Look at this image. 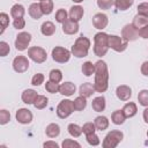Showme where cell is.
<instances>
[{
	"instance_id": "4",
	"label": "cell",
	"mask_w": 148,
	"mask_h": 148,
	"mask_svg": "<svg viewBox=\"0 0 148 148\" xmlns=\"http://www.w3.org/2000/svg\"><path fill=\"white\" fill-rule=\"evenodd\" d=\"M123 138H124L123 132L116 131V130L114 131H111V132H109L105 135V138H104V140L102 142V146L104 148H114L123 140Z\"/></svg>"
},
{
	"instance_id": "44",
	"label": "cell",
	"mask_w": 148,
	"mask_h": 148,
	"mask_svg": "<svg viewBox=\"0 0 148 148\" xmlns=\"http://www.w3.org/2000/svg\"><path fill=\"white\" fill-rule=\"evenodd\" d=\"M44 75L42 74V73H37V74H35L34 76H32V79H31V84L32 86H40L43 82H44Z\"/></svg>"
},
{
	"instance_id": "3",
	"label": "cell",
	"mask_w": 148,
	"mask_h": 148,
	"mask_svg": "<svg viewBox=\"0 0 148 148\" xmlns=\"http://www.w3.org/2000/svg\"><path fill=\"white\" fill-rule=\"evenodd\" d=\"M89 47H90V39L81 36V37L76 38V40L74 42V44L71 49V52L73 56H75L77 58H83V57L88 56Z\"/></svg>"
},
{
	"instance_id": "15",
	"label": "cell",
	"mask_w": 148,
	"mask_h": 148,
	"mask_svg": "<svg viewBox=\"0 0 148 148\" xmlns=\"http://www.w3.org/2000/svg\"><path fill=\"white\" fill-rule=\"evenodd\" d=\"M116 95L120 101H128L131 98V96H132V89L128 86L121 84V86L117 87Z\"/></svg>"
},
{
	"instance_id": "47",
	"label": "cell",
	"mask_w": 148,
	"mask_h": 148,
	"mask_svg": "<svg viewBox=\"0 0 148 148\" xmlns=\"http://www.w3.org/2000/svg\"><path fill=\"white\" fill-rule=\"evenodd\" d=\"M138 14L148 17V2H142L138 6Z\"/></svg>"
},
{
	"instance_id": "34",
	"label": "cell",
	"mask_w": 148,
	"mask_h": 148,
	"mask_svg": "<svg viewBox=\"0 0 148 148\" xmlns=\"http://www.w3.org/2000/svg\"><path fill=\"white\" fill-rule=\"evenodd\" d=\"M47 103H49L47 97H45L44 95H38L36 101H35V103H34V106L36 109H38V110H42L47 105Z\"/></svg>"
},
{
	"instance_id": "21",
	"label": "cell",
	"mask_w": 148,
	"mask_h": 148,
	"mask_svg": "<svg viewBox=\"0 0 148 148\" xmlns=\"http://www.w3.org/2000/svg\"><path fill=\"white\" fill-rule=\"evenodd\" d=\"M123 112L125 113L126 118H132L138 112V108H136V104L133 103V102H130V103H126L123 108Z\"/></svg>"
},
{
	"instance_id": "14",
	"label": "cell",
	"mask_w": 148,
	"mask_h": 148,
	"mask_svg": "<svg viewBox=\"0 0 148 148\" xmlns=\"http://www.w3.org/2000/svg\"><path fill=\"white\" fill-rule=\"evenodd\" d=\"M62 31L66 35H74L79 31V23L76 21H73L72 18H67L62 23Z\"/></svg>"
},
{
	"instance_id": "32",
	"label": "cell",
	"mask_w": 148,
	"mask_h": 148,
	"mask_svg": "<svg viewBox=\"0 0 148 148\" xmlns=\"http://www.w3.org/2000/svg\"><path fill=\"white\" fill-rule=\"evenodd\" d=\"M134 0H114V6L119 10H127L132 5Z\"/></svg>"
},
{
	"instance_id": "6",
	"label": "cell",
	"mask_w": 148,
	"mask_h": 148,
	"mask_svg": "<svg viewBox=\"0 0 148 148\" xmlns=\"http://www.w3.org/2000/svg\"><path fill=\"white\" fill-rule=\"evenodd\" d=\"M108 43H109V47L112 49L116 52H123L126 50L128 42L125 40L123 37H119L117 35H109L108 38Z\"/></svg>"
},
{
	"instance_id": "54",
	"label": "cell",
	"mask_w": 148,
	"mask_h": 148,
	"mask_svg": "<svg viewBox=\"0 0 148 148\" xmlns=\"http://www.w3.org/2000/svg\"><path fill=\"white\" fill-rule=\"evenodd\" d=\"M147 136H148V131H147Z\"/></svg>"
},
{
	"instance_id": "31",
	"label": "cell",
	"mask_w": 148,
	"mask_h": 148,
	"mask_svg": "<svg viewBox=\"0 0 148 148\" xmlns=\"http://www.w3.org/2000/svg\"><path fill=\"white\" fill-rule=\"evenodd\" d=\"M81 71L86 76H90V75L95 74V65L91 61H86L82 64Z\"/></svg>"
},
{
	"instance_id": "41",
	"label": "cell",
	"mask_w": 148,
	"mask_h": 148,
	"mask_svg": "<svg viewBox=\"0 0 148 148\" xmlns=\"http://www.w3.org/2000/svg\"><path fill=\"white\" fill-rule=\"evenodd\" d=\"M114 5V0H97V6L101 9H109Z\"/></svg>"
},
{
	"instance_id": "27",
	"label": "cell",
	"mask_w": 148,
	"mask_h": 148,
	"mask_svg": "<svg viewBox=\"0 0 148 148\" xmlns=\"http://www.w3.org/2000/svg\"><path fill=\"white\" fill-rule=\"evenodd\" d=\"M24 13H25V9H24V7H23L22 5H20V3L14 5V6L12 7V9H10V15H12L13 18L23 17Z\"/></svg>"
},
{
	"instance_id": "24",
	"label": "cell",
	"mask_w": 148,
	"mask_h": 148,
	"mask_svg": "<svg viewBox=\"0 0 148 148\" xmlns=\"http://www.w3.org/2000/svg\"><path fill=\"white\" fill-rule=\"evenodd\" d=\"M111 120H112V123L116 124V125H121V124H124V121L126 120V116H125V113L123 112V110H116V111H113L112 114H111Z\"/></svg>"
},
{
	"instance_id": "49",
	"label": "cell",
	"mask_w": 148,
	"mask_h": 148,
	"mask_svg": "<svg viewBox=\"0 0 148 148\" xmlns=\"http://www.w3.org/2000/svg\"><path fill=\"white\" fill-rule=\"evenodd\" d=\"M139 36H140L141 38H145V39L148 38V24L139 29Z\"/></svg>"
},
{
	"instance_id": "7",
	"label": "cell",
	"mask_w": 148,
	"mask_h": 148,
	"mask_svg": "<svg viewBox=\"0 0 148 148\" xmlns=\"http://www.w3.org/2000/svg\"><path fill=\"white\" fill-rule=\"evenodd\" d=\"M28 57L32 61H35L37 64H42V62H44L46 60L47 54H46V51L43 47H40V46H31L28 50Z\"/></svg>"
},
{
	"instance_id": "33",
	"label": "cell",
	"mask_w": 148,
	"mask_h": 148,
	"mask_svg": "<svg viewBox=\"0 0 148 148\" xmlns=\"http://www.w3.org/2000/svg\"><path fill=\"white\" fill-rule=\"evenodd\" d=\"M67 130H68V133L74 138H79L82 134V127H80L77 124H74V123L69 124Z\"/></svg>"
},
{
	"instance_id": "46",
	"label": "cell",
	"mask_w": 148,
	"mask_h": 148,
	"mask_svg": "<svg viewBox=\"0 0 148 148\" xmlns=\"http://www.w3.org/2000/svg\"><path fill=\"white\" fill-rule=\"evenodd\" d=\"M9 51H10V49H9L8 43L1 40V42H0V56H1V57H6V56L9 53Z\"/></svg>"
},
{
	"instance_id": "9",
	"label": "cell",
	"mask_w": 148,
	"mask_h": 148,
	"mask_svg": "<svg viewBox=\"0 0 148 148\" xmlns=\"http://www.w3.org/2000/svg\"><path fill=\"white\" fill-rule=\"evenodd\" d=\"M30 42H31V35L27 31H22L16 36L15 47L17 51H24L28 49V45Z\"/></svg>"
},
{
	"instance_id": "35",
	"label": "cell",
	"mask_w": 148,
	"mask_h": 148,
	"mask_svg": "<svg viewBox=\"0 0 148 148\" xmlns=\"http://www.w3.org/2000/svg\"><path fill=\"white\" fill-rule=\"evenodd\" d=\"M59 87H60L59 83L53 82V81H51V80L46 81V83H45V89H46V91H47V92H51V94L58 92V91H59Z\"/></svg>"
},
{
	"instance_id": "18",
	"label": "cell",
	"mask_w": 148,
	"mask_h": 148,
	"mask_svg": "<svg viewBox=\"0 0 148 148\" xmlns=\"http://www.w3.org/2000/svg\"><path fill=\"white\" fill-rule=\"evenodd\" d=\"M83 13H84V10H83V8L81 6H73V7H71L68 15H69V18H72L73 21L79 22L82 18Z\"/></svg>"
},
{
	"instance_id": "48",
	"label": "cell",
	"mask_w": 148,
	"mask_h": 148,
	"mask_svg": "<svg viewBox=\"0 0 148 148\" xmlns=\"http://www.w3.org/2000/svg\"><path fill=\"white\" fill-rule=\"evenodd\" d=\"M13 25L15 29L17 30H21L25 27V21L23 17H20V18H14V22H13Z\"/></svg>"
},
{
	"instance_id": "8",
	"label": "cell",
	"mask_w": 148,
	"mask_h": 148,
	"mask_svg": "<svg viewBox=\"0 0 148 148\" xmlns=\"http://www.w3.org/2000/svg\"><path fill=\"white\" fill-rule=\"evenodd\" d=\"M52 58L54 61L57 62H60V64H65L71 58V52L62 47V46H56L53 50H52Z\"/></svg>"
},
{
	"instance_id": "29",
	"label": "cell",
	"mask_w": 148,
	"mask_h": 148,
	"mask_svg": "<svg viewBox=\"0 0 148 148\" xmlns=\"http://www.w3.org/2000/svg\"><path fill=\"white\" fill-rule=\"evenodd\" d=\"M73 105H74V110L75 111H82L86 106H87V99L84 96H79L73 101Z\"/></svg>"
},
{
	"instance_id": "12",
	"label": "cell",
	"mask_w": 148,
	"mask_h": 148,
	"mask_svg": "<svg viewBox=\"0 0 148 148\" xmlns=\"http://www.w3.org/2000/svg\"><path fill=\"white\" fill-rule=\"evenodd\" d=\"M15 117H16V120L20 124H29L32 120V113H31V111L28 110V109H25V108L18 109L16 111Z\"/></svg>"
},
{
	"instance_id": "39",
	"label": "cell",
	"mask_w": 148,
	"mask_h": 148,
	"mask_svg": "<svg viewBox=\"0 0 148 148\" xmlns=\"http://www.w3.org/2000/svg\"><path fill=\"white\" fill-rule=\"evenodd\" d=\"M97 128H96V126H95V123H86V124H83V126H82V132L86 134V135H88V134H91V133H95V131H96Z\"/></svg>"
},
{
	"instance_id": "28",
	"label": "cell",
	"mask_w": 148,
	"mask_h": 148,
	"mask_svg": "<svg viewBox=\"0 0 148 148\" xmlns=\"http://www.w3.org/2000/svg\"><path fill=\"white\" fill-rule=\"evenodd\" d=\"M132 24H133V25L139 30L140 28H142V27H145V25H147V24H148V17H147V16H143V15L138 14V15H135V16H134Z\"/></svg>"
},
{
	"instance_id": "43",
	"label": "cell",
	"mask_w": 148,
	"mask_h": 148,
	"mask_svg": "<svg viewBox=\"0 0 148 148\" xmlns=\"http://www.w3.org/2000/svg\"><path fill=\"white\" fill-rule=\"evenodd\" d=\"M9 120H10V113L7 110H5V109L0 110V124L1 125H5Z\"/></svg>"
},
{
	"instance_id": "36",
	"label": "cell",
	"mask_w": 148,
	"mask_h": 148,
	"mask_svg": "<svg viewBox=\"0 0 148 148\" xmlns=\"http://www.w3.org/2000/svg\"><path fill=\"white\" fill-rule=\"evenodd\" d=\"M49 79L51 81H53V82L59 83L62 80V73H61V71L60 69H52L50 72V74H49Z\"/></svg>"
},
{
	"instance_id": "25",
	"label": "cell",
	"mask_w": 148,
	"mask_h": 148,
	"mask_svg": "<svg viewBox=\"0 0 148 148\" xmlns=\"http://www.w3.org/2000/svg\"><path fill=\"white\" fill-rule=\"evenodd\" d=\"M94 123H95V126H96V128L98 131H104V130H106L109 127V120L104 116L96 117L95 120H94Z\"/></svg>"
},
{
	"instance_id": "16",
	"label": "cell",
	"mask_w": 148,
	"mask_h": 148,
	"mask_svg": "<svg viewBox=\"0 0 148 148\" xmlns=\"http://www.w3.org/2000/svg\"><path fill=\"white\" fill-rule=\"evenodd\" d=\"M76 90V87L72 82H64L59 87V92L64 96H72Z\"/></svg>"
},
{
	"instance_id": "10",
	"label": "cell",
	"mask_w": 148,
	"mask_h": 148,
	"mask_svg": "<svg viewBox=\"0 0 148 148\" xmlns=\"http://www.w3.org/2000/svg\"><path fill=\"white\" fill-rule=\"evenodd\" d=\"M121 37L127 40V42H133L139 38V30L132 24H126L123 29H121Z\"/></svg>"
},
{
	"instance_id": "51",
	"label": "cell",
	"mask_w": 148,
	"mask_h": 148,
	"mask_svg": "<svg viewBox=\"0 0 148 148\" xmlns=\"http://www.w3.org/2000/svg\"><path fill=\"white\" fill-rule=\"evenodd\" d=\"M43 146H44L45 148H47V147H54V148H58V147H59L58 143L54 142V141H46V142H44Z\"/></svg>"
},
{
	"instance_id": "13",
	"label": "cell",
	"mask_w": 148,
	"mask_h": 148,
	"mask_svg": "<svg viewBox=\"0 0 148 148\" xmlns=\"http://www.w3.org/2000/svg\"><path fill=\"white\" fill-rule=\"evenodd\" d=\"M108 23H109V18H108V16H106L105 14H103V13H97V14H95L94 17H92V24H94V27H95L96 29H98V30H103V29L108 25Z\"/></svg>"
},
{
	"instance_id": "2",
	"label": "cell",
	"mask_w": 148,
	"mask_h": 148,
	"mask_svg": "<svg viewBox=\"0 0 148 148\" xmlns=\"http://www.w3.org/2000/svg\"><path fill=\"white\" fill-rule=\"evenodd\" d=\"M109 35L105 32H97L94 37V53L97 57H103L106 54L109 47L108 43Z\"/></svg>"
},
{
	"instance_id": "50",
	"label": "cell",
	"mask_w": 148,
	"mask_h": 148,
	"mask_svg": "<svg viewBox=\"0 0 148 148\" xmlns=\"http://www.w3.org/2000/svg\"><path fill=\"white\" fill-rule=\"evenodd\" d=\"M141 73H142L145 76H148V61H145V62L141 65Z\"/></svg>"
},
{
	"instance_id": "53",
	"label": "cell",
	"mask_w": 148,
	"mask_h": 148,
	"mask_svg": "<svg viewBox=\"0 0 148 148\" xmlns=\"http://www.w3.org/2000/svg\"><path fill=\"white\" fill-rule=\"evenodd\" d=\"M72 1H74V2H76V3H80V2H82L83 0H72Z\"/></svg>"
},
{
	"instance_id": "23",
	"label": "cell",
	"mask_w": 148,
	"mask_h": 148,
	"mask_svg": "<svg viewBox=\"0 0 148 148\" xmlns=\"http://www.w3.org/2000/svg\"><path fill=\"white\" fill-rule=\"evenodd\" d=\"M40 31L44 36H52L56 32V25L51 22V21H46L42 24L40 27Z\"/></svg>"
},
{
	"instance_id": "38",
	"label": "cell",
	"mask_w": 148,
	"mask_h": 148,
	"mask_svg": "<svg viewBox=\"0 0 148 148\" xmlns=\"http://www.w3.org/2000/svg\"><path fill=\"white\" fill-rule=\"evenodd\" d=\"M0 24H1V30H0V35L3 34V31L6 30V28L9 24V17L6 13H1L0 14Z\"/></svg>"
},
{
	"instance_id": "42",
	"label": "cell",
	"mask_w": 148,
	"mask_h": 148,
	"mask_svg": "<svg viewBox=\"0 0 148 148\" xmlns=\"http://www.w3.org/2000/svg\"><path fill=\"white\" fill-rule=\"evenodd\" d=\"M86 140H87V142L89 143V145H91V146H97V145H99V138L95 134V133H91V134H88V135H86Z\"/></svg>"
},
{
	"instance_id": "40",
	"label": "cell",
	"mask_w": 148,
	"mask_h": 148,
	"mask_svg": "<svg viewBox=\"0 0 148 148\" xmlns=\"http://www.w3.org/2000/svg\"><path fill=\"white\" fill-rule=\"evenodd\" d=\"M56 20L59 23H64L67 20V12L65 9H62V8L58 9L57 13H56Z\"/></svg>"
},
{
	"instance_id": "55",
	"label": "cell",
	"mask_w": 148,
	"mask_h": 148,
	"mask_svg": "<svg viewBox=\"0 0 148 148\" xmlns=\"http://www.w3.org/2000/svg\"><path fill=\"white\" fill-rule=\"evenodd\" d=\"M37 1H40V0H37Z\"/></svg>"
},
{
	"instance_id": "52",
	"label": "cell",
	"mask_w": 148,
	"mask_h": 148,
	"mask_svg": "<svg viewBox=\"0 0 148 148\" xmlns=\"http://www.w3.org/2000/svg\"><path fill=\"white\" fill-rule=\"evenodd\" d=\"M143 119L148 124V106H146V109L143 110Z\"/></svg>"
},
{
	"instance_id": "17",
	"label": "cell",
	"mask_w": 148,
	"mask_h": 148,
	"mask_svg": "<svg viewBox=\"0 0 148 148\" xmlns=\"http://www.w3.org/2000/svg\"><path fill=\"white\" fill-rule=\"evenodd\" d=\"M37 96H38V94L34 89H25L22 92V101L25 104H34Z\"/></svg>"
},
{
	"instance_id": "26",
	"label": "cell",
	"mask_w": 148,
	"mask_h": 148,
	"mask_svg": "<svg viewBox=\"0 0 148 148\" xmlns=\"http://www.w3.org/2000/svg\"><path fill=\"white\" fill-rule=\"evenodd\" d=\"M45 133L49 138H57L59 134H60V127L58 124H50L46 126V130H45Z\"/></svg>"
},
{
	"instance_id": "19",
	"label": "cell",
	"mask_w": 148,
	"mask_h": 148,
	"mask_svg": "<svg viewBox=\"0 0 148 148\" xmlns=\"http://www.w3.org/2000/svg\"><path fill=\"white\" fill-rule=\"evenodd\" d=\"M29 15H30L34 20H38V18L42 17L43 10H42L40 5H39L38 2H34V3L30 5V7H29Z\"/></svg>"
},
{
	"instance_id": "45",
	"label": "cell",
	"mask_w": 148,
	"mask_h": 148,
	"mask_svg": "<svg viewBox=\"0 0 148 148\" xmlns=\"http://www.w3.org/2000/svg\"><path fill=\"white\" fill-rule=\"evenodd\" d=\"M61 146H62L64 148H73V147L80 148V147H81V145H80L79 142H76V141H74V140H71V139L64 140L62 143H61Z\"/></svg>"
},
{
	"instance_id": "22",
	"label": "cell",
	"mask_w": 148,
	"mask_h": 148,
	"mask_svg": "<svg viewBox=\"0 0 148 148\" xmlns=\"http://www.w3.org/2000/svg\"><path fill=\"white\" fill-rule=\"evenodd\" d=\"M91 106H92L94 111H96V112H102V111L105 109V98H104V96L95 97V98L92 99Z\"/></svg>"
},
{
	"instance_id": "5",
	"label": "cell",
	"mask_w": 148,
	"mask_h": 148,
	"mask_svg": "<svg viewBox=\"0 0 148 148\" xmlns=\"http://www.w3.org/2000/svg\"><path fill=\"white\" fill-rule=\"evenodd\" d=\"M74 111V105H73V101L69 99H62L60 101V103L57 106V116L61 119H65L67 117H69Z\"/></svg>"
},
{
	"instance_id": "1",
	"label": "cell",
	"mask_w": 148,
	"mask_h": 148,
	"mask_svg": "<svg viewBox=\"0 0 148 148\" xmlns=\"http://www.w3.org/2000/svg\"><path fill=\"white\" fill-rule=\"evenodd\" d=\"M109 71L106 62L103 60H98L95 64V81H94V88L97 92H104L106 91L109 87Z\"/></svg>"
},
{
	"instance_id": "11",
	"label": "cell",
	"mask_w": 148,
	"mask_h": 148,
	"mask_svg": "<svg viewBox=\"0 0 148 148\" xmlns=\"http://www.w3.org/2000/svg\"><path fill=\"white\" fill-rule=\"evenodd\" d=\"M13 68L17 73H24L29 68V60L24 56H17L13 60Z\"/></svg>"
},
{
	"instance_id": "30",
	"label": "cell",
	"mask_w": 148,
	"mask_h": 148,
	"mask_svg": "<svg viewBox=\"0 0 148 148\" xmlns=\"http://www.w3.org/2000/svg\"><path fill=\"white\" fill-rule=\"evenodd\" d=\"M39 5L43 10V14L49 15L52 13V10H53V1L52 0H40Z\"/></svg>"
},
{
	"instance_id": "20",
	"label": "cell",
	"mask_w": 148,
	"mask_h": 148,
	"mask_svg": "<svg viewBox=\"0 0 148 148\" xmlns=\"http://www.w3.org/2000/svg\"><path fill=\"white\" fill-rule=\"evenodd\" d=\"M94 91H96L95 88H94V84H91V83H89V82L82 83V84L80 86V95H81V96H84L86 98L90 97V96L94 94Z\"/></svg>"
},
{
	"instance_id": "37",
	"label": "cell",
	"mask_w": 148,
	"mask_h": 148,
	"mask_svg": "<svg viewBox=\"0 0 148 148\" xmlns=\"http://www.w3.org/2000/svg\"><path fill=\"white\" fill-rule=\"evenodd\" d=\"M138 101L142 106H148V90L143 89L138 94Z\"/></svg>"
}]
</instances>
